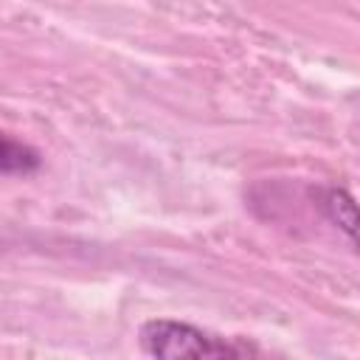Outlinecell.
<instances>
[{"instance_id": "1", "label": "cell", "mask_w": 360, "mask_h": 360, "mask_svg": "<svg viewBox=\"0 0 360 360\" xmlns=\"http://www.w3.org/2000/svg\"><path fill=\"white\" fill-rule=\"evenodd\" d=\"M141 352L149 357L177 360V357H248L259 354L256 346L236 340V338H219L214 332H205L186 321L172 318H155L146 321L138 329Z\"/></svg>"}, {"instance_id": "2", "label": "cell", "mask_w": 360, "mask_h": 360, "mask_svg": "<svg viewBox=\"0 0 360 360\" xmlns=\"http://www.w3.org/2000/svg\"><path fill=\"white\" fill-rule=\"evenodd\" d=\"M39 166H42V158L31 143H25V141H20V138H14V135L0 129V174H6V177H28Z\"/></svg>"}, {"instance_id": "3", "label": "cell", "mask_w": 360, "mask_h": 360, "mask_svg": "<svg viewBox=\"0 0 360 360\" xmlns=\"http://www.w3.org/2000/svg\"><path fill=\"white\" fill-rule=\"evenodd\" d=\"M321 205H323L326 219L335 228H340L349 242H354V200H352V194L343 188H326Z\"/></svg>"}]
</instances>
